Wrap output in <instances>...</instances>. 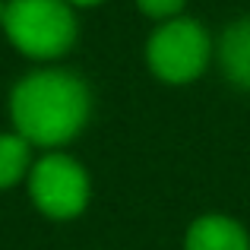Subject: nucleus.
Here are the masks:
<instances>
[{"instance_id": "4", "label": "nucleus", "mask_w": 250, "mask_h": 250, "mask_svg": "<svg viewBox=\"0 0 250 250\" xmlns=\"http://www.w3.org/2000/svg\"><path fill=\"white\" fill-rule=\"evenodd\" d=\"M212 42L196 19H168L152 32L146 44V61L152 73L165 83H190L206 70Z\"/></svg>"}, {"instance_id": "2", "label": "nucleus", "mask_w": 250, "mask_h": 250, "mask_svg": "<svg viewBox=\"0 0 250 250\" xmlns=\"http://www.w3.org/2000/svg\"><path fill=\"white\" fill-rule=\"evenodd\" d=\"M0 29L19 54L54 61L76 42V13L67 0H6Z\"/></svg>"}, {"instance_id": "5", "label": "nucleus", "mask_w": 250, "mask_h": 250, "mask_svg": "<svg viewBox=\"0 0 250 250\" xmlns=\"http://www.w3.org/2000/svg\"><path fill=\"white\" fill-rule=\"evenodd\" d=\"M184 250H250V238L228 215H203L190 225Z\"/></svg>"}, {"instance_id": "8", "label": "nucleus", "mask_w": 250, "mask_h": 250, "mask_svg": "<svg viewBox=\"0 0 250 250\" xmlns=\"http://www.w3.org/2000/svg\"><path fill=\"white\" fill-rule=\"evenodd\" d=\"M136 6H140V13H146V16L152 19H174L177 13L184 10V0H136Z\"/></svg>"}, {"instance_id": "6", "label": "nucleus", "mask_w": 250, "mask_h": 250, "mask_svg": "<svg viewBox=\"0 0 250 250\" xmlns=\"http://www.w3.org/2000/svg\"><path fill=\"white\" fill-rule=\"evenodd\" d=\"M219 61L228 80L250 92V19H238L222 32Z\"/></svg>"}, {"instance_id": "7", "label": "nucleus", "mask_w": 250, "mask_h": 250, "mask_svg": "<svg viewBox=\"0 0 250 250\" xmlns=\"http://www.w3.org/2000/svg\"><path fill=\"white\" fill-rule=\"evenodd\" d=\"M29 171H32V146L16 130L0 133V190L16 187L22 177H29Z\"/></svg>"}, {"instance_id": "10", "label": "nucleus", "mask_w": 250, "mask_h": 250, "mask_svg": "<svg viewBox=\"0 0 250 250\" xmlns=\"http://www.w3.org/2000/svg\"><path fill=\"white\" fill-rule=\"evenodd\" d=\"M3 6H6V0H0V22H3Z\"/></svg>"}, {"instance_id": "3", "label": "nucleus", "mask_w": 250, "mask_h": 250, "mask_svg": "<svg viewBox=\"0 0 250 250\" xmlns=\"http://www.w3.org/2000/svg\"><path fill=\"white\" fill-rule=\"evenodd\" d=\"M29 196L42 215L70 222L89 206V174L73 155L51 149L38 162H32Z\"/></svg>"}, {"instance_id": "9", "label": "nucleus", "mask_w": 250, "mask_h": 250, "mask_svg": "<svg viewBox=\"0 0 250 250\" xmlns=\"http://www.w3.org/2000/svg\"><path fill=\"white\" fill-rule=\"evenodd\" d=\"M70 6H95V3H102V0H67Z\"/></svg>"}, {"instance_id": "1", "label": "nucleus", "mask_w": 250, "mask_h": 250, "mask_svg": "<svg viewBox=\"0 0 250 250\" xmlns=\"http://www.w3.org/2000/svg\"><path fill=\"white\" fill-rule=\"evenodd\" d=\"M92 95L70 70H32L10 92L13 130L29 146L57 149L85 127Z\"/></svg>"}]
</instances>
